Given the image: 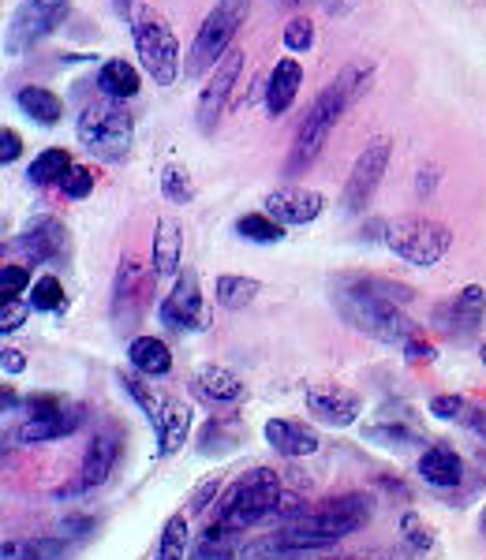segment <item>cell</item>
<instances>
[{
	"mask_svg": "<svg viewBox=\"0 0 486 560\" xmlns=\"http://www.w3.org/2000/svg\"><path fill=\"white\" fill-rule=\"evenodd\" d=\"M374 83V68L371 65H348L340 68V75L333 79V83L322 90L319 97H314V105L308 108V116H303L300 131H296V142L292 150H288V161H285V173L288 176H300L308 173V168L319 161L322 147L329 142L333 128L340 124V116L352 108L359 97L371 90Z\"/></svg>",
	"mask_w": 486,
	"mask_h": 560,
	"instance_id": "1",
	"label": "cell"
},
{
	"mask_svg": "<svg viewBox=\"0 0 486 560\" xmlns=\"http://www.w3.org/2000/svg\"><path fill=\"white\" fill-rule=\"evenodd\" d=\"M281 493H285L281 478H277V471H269V467H255V471L240 475L236 482H232V490L218 501V512L206 523V535L236 538L240 530L274 516L277 504H281Z\"/></svg>",
	"mask_w": 486,
	"mask_h": 560,
	"instance_id": "2",
	"label": "cell"
},
{
	"mask_svg": "<svg viewBox=\"0 0 486 560\" xmlns=\"http://www.w3.org/2000/svg\"><path fill=\"white\" fill-rule=\"evenodd\" d=\"M337 311L352 329L367 332L374 337L378 345H390V348H408L412 340L423 337L419 325L401 311L397 303L390 300H367V295H348V292H337Z\"/></svg>",
	"mask_w": 486,
	"mask_h": 560,
	"instance_id": "3",
	"label": "cell"
},
{
	"mask_svg": "<svg viewBox=\"0 0 486 560\" xmlns=\"http://www.w3.org/2000/svg\"><path fill=\"white\" fill-rule=\"evenodd\" d=\"M247 12H251V0H218L213 4V12L206 15L199 34H195L192 52H187V68H184L187 75L192 79L210 75V68L229 57L232 38H236V31L247 20Z\"/></svg>",
	"mask_w": 486,
	"mask_h": 560,
	"instance_id": "4",
	"label": "cell"
},
{
	"mask_svg": "<svg viewBox=\"0 0 486 560\" xmlns=\"http://www.w3.org/2000/svg\"><path fill=\"white\" fill-rule=\"evenodd\" d=\"M382 243L401 261H408V266L430 269L449 255L453 232H449L445 224L430 221V217H393L382 229Z\"/></svg>",
	"mask_w": 486,
	"mask_h": 560,
	"instance_id": "5",
	"label": "cell"
},
{
	"mask_svg": "<svg viewBox=\"0 0 486 560\" xmlns=\"http://www.w3.org/2000/svg\"><path fill=\"white\" fill-rule=\"evenodd\" d=\"M135 34V52H139V65L150 75V83L173 86L180 75V42L173 26L165 23V15L154 8H142L131 23Z\"/></svg>",
	"mask_w": 486,
	"mask_h": 560,
	"instance_id": "6",
	"label": "cell"
},
{
	"mask_svg": "<svg viewBox=\"0 0 486 560\" xmlns=\"http://www.w3.org/2000/svg\"><path fill=\"white\" fill-rule=\"evenodd\" d=\"M79 142L94 153L97 161H124L131 153V142H135V120L131 113H124L120 105H86L79 113Z\"/></svg>",
	"mask_w": 486,
	"mask_h": 560,
	"instance_id": "7",
	"label": "cell"
},
{
	"mask_svg": "<svg viewBox=\"0 0 486 560\" xmlns=\"http://www.w3.org/2000/svg\"><path fill=\"white\" fill-rule=\"evenodd\" d=\"M71 15V0H23L12 12L4 31V52L8 57H23L34 45H42L53 31H60Z\"/></svg>",
	"mask_w": 486,
	"mask_h": 560,
	"instance_id": "8",
	"label": "cell"
},
{
	"mask_svg": "<svg viewBox=\"0 0 486 560\" xmlns=\"http://www.w3.org/2000/svg\"><path fill=\"white\" fill-rule=\"evenodd\" d=\"M374 516V501L367 493H345V497H333V501L319 504L311 509L303 520H296V527H308L314 535L337 541V538H348L363 527L367 520Z\"/></svg>",
	"mask_w": 486,
	"mask_h": 560,
	"instance_id": "9",
	"label": "cell"
},
{
	"mask_svg": "<svg viewBox=\"0 0 486 560\" xmlns=\"http://www.w3.org/2000/svg\"><path fill=\"white\" fill-rule=\"evenodd\" d=\"M390 158H393V142L390 139H371V142H367V150L356 158L352 176H348V184H345V210L348 213L367 210V202L374 198L378 184H382L385 173H390Z\"/></svg>",
	"mask_w": 486,
	"mask_h": 560,
	"instance_id": "10",
	"label": "cell"
},
{
	"mask_svg": "<svg viewBox=\"0 0 486 560\" xmlns=\"http://www.w3.org/2000/svg\"><path fill=\"white\" fill-rule=\"evenodd\" d=\"M483 314H486V292L479 284H467L453 300L438 303L435 311H430V322H435V329L445 332V337L467 340L483 325Z\"/></svg>",
	"mask_w": 486,
	"mask_h": 560,
	"instance_id": "11",
	"label": "cell"
},
{
	"mask_svg": "<svg viewBox=\"0 0 486 560\" xmlns=\"http://www.w3.org/2000/svg\"><path fill=\"white\" fill-rule=\"evenodd\" d=\"M20 250L31 266H57L71 255V236L68 224L60 217H34L20 236Z\"/></svg>",
	"mask_w": 486,
	"mask_h": 560,
	"instance_id": "12",
	"label": "cell"
},
{
	"mask_svg": "<svg viewBox=\"0 0 486 560\" xmlns=\"http://www.w3.org/2000/svg\"><path fill=\"white\" fill-rule=\"evenodd\" d=\"M240 68H243V52L232 49L218 65V71L210 75V83L202 86L199 105H195V124H199L202 135H210L218 128L224 105H229V97H232V86H236V79H240Z\"/></svg>",
	"mask_w": 486,
	"mask_h": 560,
	"instance_id": "13",
	"label": "cell"
},
{
	"mask_svg": "<svg viewBox=\"0 0 486 560\" xmlns=\"http://www.w3.org/2000/svg\"><path fill=\"white\" fill-rule=\"evenodd\" d=\"M161 322H165V329H173V332H192V329H202L206 325L202 288L192 269H184L173 284V292L161 300Z\"/></svg>",
	"mask_w": 486,
	"mask_h": 560,
	"instance_id": "14",
	"label": "cell"
},
{
	"mask_svg": "<svg viewBox=\"0 0 486 560\" xmlns=\"http://www.w3.org/2000/svg\"><path fill=\"white\" fill-rule=\"evenodd\" d=\"M142 306H147V269L135 258H124L113 284V325L128 332L142 318Z\"/></svg>",
	"mask_w": 486,
	"mask_h": 560,
	"instance_id": "15",
	"label": "cell"
},
{
	"mask_svg": "<svg viewBox=\"0 0 486 560\" xmlns=\"http://www.w3.org/2000/svg\"><path fill=\"white\" fill-rule=\"evenodd\" d=\"M303 396H308V411L319 422H329V427H352L359 419V411H363L359 393L337 382H311Z\"/></svg>",
	"mask_w": 486,
	"mask_h": 560,
	"instance_id": "16",
	"label": "cell"
},
{
	"mask_svg": "<svg viewBox=\"0 0 486 560\" xmlns=\"http://www.w3.org/2000/svg\"><path fill=\"white\" fill-rule=\"evenodd\" d=\"M116 459H120V441L113 438V433H97L94 441L86 445V456H83V471L71 486H65L57 497H71V493H90L97 490L102 482H109Z\"/></svg>",
	"mask_w": 486,
	"mask_h": 560,
	"instance_id": "17",
	"label": "cell"
},
{
	"mask_svg": "<svg viewBox=\"0 0 486 560\" xmlns=\"http://www.w3.org/2000/svg\"><path fill=\"white\" fill-rule=\"evenodd\" d=\"M83 422H86V408H79V404H65V408L53 411V415L26 419L23 427H15L12 438L20 441V445H49V441L71 438V433L83 427Z\"/></svg>",
	"mask_w": 486,
	"mask_h": 560,
	"instance_id": "18",
	"label": "cell"
},
{
	"mask_svg": "<svg viewBox=\"0 0 486 560\" xmlns=\"http://www.w3.org/2000/svg\"><path fill=\"white\" fill-rule=\"evenodd\" d=\"M326 210V198L311 187H277L266 195V213L281 224H311Z\"/></svg>",
	"mask_w": 486,
	"mask_h": 560,
	"instance_id": "19",
	"label": "cell"
},
{
	"mask_svg": "<svg viewBox=\"0 0 486 560\" xmlns=\"http://www.w3.org/2000/svg\"><path fill=\"white\" fill-rule=\"evenodd\" d=\"M263 433H266L269 448L288 456V459L311 456V453H319V448H322L319 430L308 427V422H300V419H269Z\"/></svg>",
	"mask_w": 486,
	"mask_h": 560,
	"instance_id": "20",
	"label": "cell"
},
{
	"mask_svg": "<svg viewBox=\"0 0 486 560\" xmlns=\"http://www.w3.org/2000/svg\"><path fill=\"white\" fill-rule=\"evenodd\" d=\"M467 467L461 453H453L449 445H430L427 453L419 456V478L435 490H456L464 482Z\"/></svg>",
	"mask_w": 486,
	"mask_h": 560,
	"instance_id": "21",
	"label": "cell"
},
{
	"mask_svg": "<svg viewBox=\"0 0 486 560\" xmlns=\"http://www.w3.org/2000/svg\"><path fill=\"white\" fill-rule=\"evenodd\" d=\"M300 83H303L300 60H292V57L277 60V68L269 71V83H266V113L285 116L296 97H300Z\"/></svg>",
	"mask_w": 486,
	"mask_h": 560,
	"instance_id": "22",
	"label": "cell"
},
{
	"mask_svg": "<svg viewBox=\"0 0 486 560\" xmlns=\"http://www.w3.org/2000/svg\"><path fill=\"white\" fill-rule=\"evenodd\" d=\"M337 292L348 295H367V300H390V303H408L412 300V288L401 284V280H385L374 273H345L337 277Z\"/></svg>",
	"mask_w": 486,
	"mask_h": 560,
	"instance_id": "23",
	"label": "cell"
},
{
	"mask_svg": "<svg viewBox=\"0 0 486 560\" xmlns=\"http://www.w3.org/2000/svg\"><path fill=\"white\" fill-rule=\"evenodd\" d=\"M180 255H184V229H180L173 217H161L158 232H154V250H150L154 277H176L180 273Z\"/></svg>",
	"mask_w": 486,
	"mask_h": 560,
	"instance_id": "24",
	"label": "cell"
},
{
	"mask_svg": "<svg viewBox=\"0 0 486 560\" xmlns=\"http://www.w3.org/2000/svg\"><path fill=\"white\" fill-rule=\"evenodd\" d=\"M97 90H102L105 97H113L116 105L120 102H128V97L139 94V86H142V79H139V71H135V65H128V60H120V57H113V60H105L102 68H97Z\"/></svg>",
	"mask_w": 486,
	"mask_h": 560,
	"instance_id": "25",
	"label": "cell"
},
{
	"mask_svg": "<svg viewBox=\"0 0 486 560\" xmlns=\"http://www.w3.org/2000/svg\"><path fill=\"white\" fill-rule=\"evenodd\" d=\"M128 359L131 370H139L142 377H165L173 370V351L158 337H135L128 345Z\"/></svg>",
	"mask_w": 486,
	"mask_h": 560,
	"instance_id": "26",
	"label": "cell"
},
{
	"mask_svg": "<svg viewBox=\"0 0 486 560\" xmlns=\"http://www.w3.org/2000/svg\"><path fill=\"white\" fill-rule=\"evenodd\" d=\"M15 102L26 116H31L34 124H42V128H57L60 120H65V102H60L53 90L45 86H23L15 90Z\"/></svg>",
	"mask_w": 486,
	"mask_h": 560,
	"instance_id": "27",
	"label": "cell"
},
{
	"mask_svg": "<svg viewBox=\"0 0 486 560\" xmlns=\"http://www.w3.org/2000/svg\"><path fill=\"white\" fill-rule=\"evenodd\" d=\"M195 388L213 404H236L243 396L240 374H232V370H224V366H213V363L195 370Z\"/></svg>",
	"mask_w": 486,
	"mask_h": 560,
	"instance_id": "28",
	"label": "cell"
},
{
	"mask_svg": "<svg viewBox=\"0 0 486 560\" xmlns=\"http://www.w3.org/2000/svg\"><path fill=\"white\" fill-rule=\"evenodd\" d=\"M258 292H263V280L240 277V273H221L218 284H213V295H218V303L224 311H243V306H251L258 300Z\"/></svg>",
	"mask_w": 486,
	"mask_h": 560,
	"instance_id": "29",
	"label": "cell"
},
{
	"mask_svg": "<svg viewBox=\"0 0 486 560\" xmlns=\"http://www.w3.org/2000/svg\"><path fill=\"white\" fill-rule=\"evenodd\" d=\"M187 430H192V408L180 400H165V415H161V456H173L180 445L187 441Z\"/></svg>",
	"mask_w": 486,
	"mask_h": 560,
	"instance_id": "30",
	"label": "cell"
},
{
	"mask_svg": "<svg viewBox=\"0 0 486 560\" xmlns=\"http://www.w3.org/2000/svg\"><path fill=\"white\" fill-rule=\"evenodd\" d=\"M65 541L60 538H8L0 546V560H60Z\"/></svg>",
	"mask_w": 486,
	"mask_h": 560,
	"instance_id": "31",
	"label": "cell"
},
{
	"mask_svg": "<svg viewBox=\"0 0 486 560\" xmlns=\"http://www.w3.org/2000/svg\"><path fill=\"white\" fill-rule=\"evenodd\" d=\"M71 173V153L68 150H42L38 158L31 161V168H26V179H31V184H60V179H65Z\"/></svg>",
	"mask_w": 486,
	"mask_h": 560,
	"instance_id": "32",
	"label": "cell"
},
{
	"mask_svg": "<svg viewBox=\"0 0 486 560\" xmlns=\"http://www.w3.org/2000/svg\"><path fill=\"white\" fill-rule=\"evenodd\" d=\"M120 388L131 396L135 404H139L142 415H147V419H150V427H154V430L161 433V415H165V411H161V400L154 396V388H150L147 382H142L139 370H124V374H120Z\"/></svg>",
	"mask_w": 486,
	"mask_h": 560,
	"instance_id": "33",
	"label": "cell"
},
{
	"mask_svg": "<svg viewBox=\"0 0 486 560\" xmlns=\"http://www.w3.org/2000/svg\"><path fill=\"white\" fill-rule=\"evenodd\" d=\"M236 232L251 243H281L285 240V224L274 221L266 210L263 213H243L236 221Z\"/></svg>",
	"mask_w": 486,
	"mask_h": 560,
	"instance_id": "34",
	"label": "cell"
},
{
	"mask_svg": "<svg viewBox=\"0 0 486 560\" xmlns=\"http://www.w3.org/2000/svg\"><path fill=\"white\" fill-rule=\"evenodd\" d=\"M31 306L34 311H45V314H57L65 311V284L60 277H38L31 284Z\"/></svg>",
	"mask_w": 486,
	"mask_h": 560,
	"instance_id": "35",
	"label": "cell"
},
{
	"mask_svg": "<svg viewBox=\"0 0 486 560\" xmlns=\"http://www.w3.org/2000/svg\"><path fill=\"white\" fill-rule=\"evenodd\" d=\"M161 195H165L169 202H176V206H187L195 198L192 173H187L184 165H169L165 173H161Z\"/></svg>",
	"mask_w": 486,
	"mask_h": 560,
	"instance_id": "36",
	"label": "cell"
},
{
	"mask_svg": "<svg viewBox=\"0 0 486 560\" xmlns=\"http://www.w3.org/2000/svg\"><path fill=\"white\" fill-rule=\"evenodd\" d=\"M184 546H187V516H169L158 541V560H184Z\"/></svg>",
	"mask_w": 486,
	"mask_h": 560,
	"instance_id": "37",
	"label": "cell"
},
{
	"mask_svg": "<svg viewBox=\"0 0 486 560\" xmlns=\"http://www.w3.org/2000/svg\"><path fill=\"white\" fill-rule=\"evenodd\" d=\"M236 557V538H224V535H206L199 538V546L192 549L187 560H232Z\"/></svg>",
	"mask_w": 486,
	"mask_h": 560,
	"instance_id": "38",
	"label": "cell"
},
{
	"mask_svg": "<svg viewBox=\"0 0 486 560\" xmlns=\"http://www.w3.org/2000/svg\"><path fill=\"white\" fill-rule=\"evenodd\" d=\"M314 45V23L303 20V15H296V20L285 23V49L288 52H311Z\"/></svg>",
	"mask_w": 486,
	"mask_h": 560,
	"instance_id": "39",
	"label": "cell"
},
{
	"mask_svg": "<svg viewBox=\"0 0 486 560\" xmlns=\"http://www.w3.org/2000/svg\"><path fill=\"white\" fill-rule=\"evenodd\" d=\"M60 191L68 198H86L94 191V173H90V165H71V173L60 179Z\"/></svg>",
	"mask_w": 486,
	"mask_h": 560,
	"instance_id": "40",
	"label": "cell"
},
{
	"mask_svg": "<svg viewBox=\"0 0 486 560\" xmlns=\"http://www.w3.org/2000/svg\"><path fill=\"white\" fill-rule=\"evenodd\" d=\"M427 408H430V415H435V419L461 422L464 411H467V400H464V396H435V400H430Z\"/></svg>",
	"mask_w": 486,
	"mask_h": 560,
	"instance_id": "41",
	"label": "cell"
},
{
	"mask_svg": "<svg viewBox=\"0 0 486 560\" xmlns=\"http://www.w3.org/2000/svg\"><path fill=\"white\" fill-rule=\"evenodd\" d=\"M0 288H4L8 300H20V292L31 288V269H26V266H4V269H0Z\"/></svg>",
	"mask_w": 486,
	"mask_h": 560,
	"instance_id": "42",
	"label": "cell"
},
{
	"mask_svg": "<svg viewBox=\"0 0 486 560\" xmlns=\"http://www.w3.org/2000/svg\"><path fill=\"white\" fill-rule=\"evenodd\" d=\"M401 530H404V538H408L412 549H430V546H435V538H430L427 523H423L416 512H408V516L401 520Z\"/></svg>",
	"mask_w": 486,
	"mask_h": 560,
	"instance_id": "43",
	"label": "cell"
},
{
	"mask_svg": "<svg viewBox=\"0 0 486 560\" xmlns=\"http://www.w3.org/2000/svg\"><path fill=\"white\" fill-rule=\"evenodd\" d=\"M31 311H34L31 303L8 300V303H4V311H0V332H15L26 318H31Z\"/></svg>",
	"mask_w": 486,
	"mask_h": 560,
	"instance_id": "44",
	"label": "cell"
},
{
	"mask_svg": "<svg viewBox=\"0 0 486 560\" xmlns=\"http://www.w3.org/2000/svg\"><path fill=\"white\" fill-rule=\"evenodd\" d=\"M60 408H65V404H60V396H49V393L26 396V411H31V419H42V415H53Z\"/></svg>",
	"mask_w": 486,
	"mask_h": 560,
	"instance_id": "45",
	"label": "cell"
},
{
	"mask_svg": "<svg viewBox=\"0 0 486 560\" xmlns=\"http://www.w3.org/2000/svg\"><path fill=\"white\" fill-rule=\"evenodd\" d=\"M23 153V139L15 128H4L0 131V165H12L15 158Z\"/></svg>",
	"mask_w": 486,
	"mask_h": 560,
	"instance_id": "46",
	"label": "cell"
},
{
	"mask_svg": "<svg viewBox=\"0 0 486 560\" xmlns=\"http://www.w3.org/2000/svg\"><path fill=\"white\" fill-rule=\"evenodd\" d=\"M404 359H408L412 366H416V363H423V366L435 363V345H430L427 337H416L408 348H404Z\"/></svg>",
	"mask_w": 486,
	"mask_h": 560,
	"instance_id": "47",
	"label": "cell"
},
{
	"mask_svg": "<svg viewBox=\"0 0 486 560\" xmlns=\"http://www.w3.org/2000/svg\"><path fill=\"white\" fill-rule=\"evenodd\" d=\"M218 486H221V478H206V482L199 486V490L192 493V512H202L206 504H210L213 497H218Z\"/></svg>",
	"mask_w": 486,
	"mask_h": 560,
	"instance_id": "48",
	"label": "cell"
},
{
	"mask_svg": "<svg viewBox=\"0 0 486 560\" xmlns=\"http://www.w3.org/2000/svg\"><path fill=\"white\" fill-rule=\"evenodd\" d=\"M0 370H4V374H23V370H26V355H23V351L20 348H4V351H0Z\"/></svg>",
	"mask_w": 486,
	"mask_h": 560,
	"instance_id": "49",
	"label": "cell"
},
{
	"mask_svg": "<svg viewBox=\"0 0 486 560\" xmlns=\"http://www.w3.org/2000/svg\"><path fill=\"white\" fill-rule=\"evenodd\" d=\"M461 427H467L472 433H479V438L486 441V408H475V404H467V411H464Z\"/></svg>",
	"mask_w": 486,
	"mask_h": 560,
	"instance_id": "50",
	"label": "cell"
},
{
	"mask_svg": "<svg viewBox=\"0 0 486 560\" xmlns=\"http://www.w3.org/2000/svg\"><path fill=\"white\" fill-rule=\"evenodd\" d=\"M322 8H326L329 15H337V20H340V15L352 12V0H322Z\"/></svg>",
	"mask_w": 486,
	"mask_h": 560,
	"instance_id": "51",
	"label": "cell"
},
{
	"mask_svg": "<svg viewBox=\"0 0 486 560\" xmlns=\"http://www.w3.org/2000/svg\"><path fill=\"white\" fill-rule=\"evenodd\" d=\"M113 8L124 15V20H128V15H131V0H113Z\"/></svg>",
	"mask_w": 486,
	"mask_h": 560,
	"instance_id": "52",
	"label": "cell"
},
{
	"mask_svg": "<svg viewBox=\"0 0 486 560\" xmlns=\"http://www.w3.org/2000/svg\"><path fill=\"white\" fill-rule=\"evenodd\" d=\"M479 355H483V366H486V340H483V348H479Z\"/></svg>",
	"mask_w": 486,
	"mask_h": 560,
	"instance_id": "53",
	"label": "cell"
},
{
	"mask_svg": "<svg viewBox=\"0 0 486 560\" xmlns=\"http://www.w3.org/2000/svg\"><path fill=\"white\" fill-rule=\"evenodd\" d=\"M479 523H483V535H486V509H483V520Z\"/></svg>",
	"mask_w": 486,
	"mask_h": 560,
	"instance_id": "54",
	"label": "cell"
},
{
	"mask_svg": "<svg viewBox=\"0 0 486 560\" xmlns=\"http://www.w3.org/2000/svg\"><path fill=\"white\" fill-rule=\"evenodd\" d=\"M340 560H356V557H340Z\"/></svg>",
	"mask_w": 486,
	"mask_h": 560,
	"instance_id": "55",
	"label": "cell"
}]
</instances>
